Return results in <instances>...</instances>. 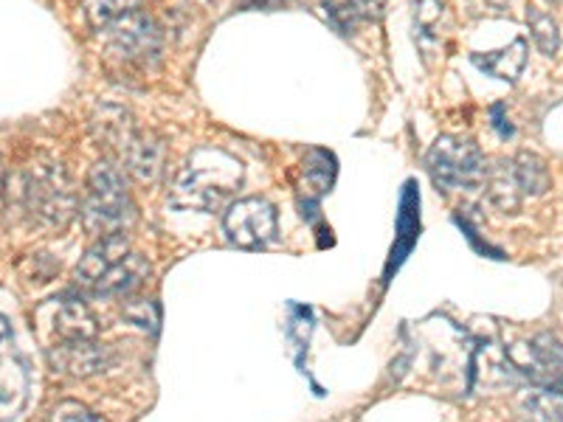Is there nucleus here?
Here are the masks:
<instances>
[{
  "instance_id": "nucleus-1",
  "label": "nucleus",
  "mask_w": 563,
  "mask_h": 422,
  "mask_svg": "<svg viewBox=\"0 0 563 422\" xmlns=\"http://www.w3.org/2000/svg\"><path fill=\"white\" fill-rule=\"evenodd\" d=\"M243 184V164L220 147H198L173 186V206L214 214L234 203Z\"/></svg>"
},
{
  "instance_id": "nucleus-24",
  "label": "nucleus",
  "mask_w": 563,
  "mask_h": 422,
  "mask_svg": "<svg viewBox=\"0 0 563 422\" xmlns=\"http://www.w3.org/2000/svg\"><path fill=\"white\" fill-rule=\"evenodd\" d=\"M9 333H12V330H9V321L0 315V341H7Z\"/></svg>"
},
{
  "instance_id": "nucleus-4",
  "label": "nucleus",
  "mask_w": 563,
  "mask_h": 422,
  "mask_svg": "<svg viewBox=\"0 0 563 422\" xmlns=\"http://www.w3.org/2000/svg\"><path fill=\"white\" fill-rule=\"evenodd\" d=\"M102 40L104 63L124 74L130 70L147 74L161 63V54H164V29L144 9L124 14L108 29H102Z\"/></svg>"
},
{
  "instance_id": "nucleus-21",
  "label": "nucleus",
  "mask_w": 563,
  "mask_h": 422,
  "mask_svg": "<svg viewBox=\"0 0 563 422\" xmlns=\"http://www.w3.org/2000/svg\"><path fill=\"white\" fill-rule=\"evenodd\" d=\"M527 411L544 422H563V391L541 389L527 397Z\"/></svg>"
},
{
  "instance_id": "nucleus-18",
  "label": "nucleus",
  "mask_w": 563,
  "mask_h": 422,
  "mask_svg": "<svg viewBox=\"0 0 563 422\" xmlns=\"http://www.w3.org/2000/svg\"><path fill=\"white\" fill-rule=\"evenodd\" d=\"M527 23H530L532 40H536L538 52L547 54V57H555L558 48H561V32H558V23L550 12L544 9L530 7L527 9Z\"/></svg>"
},
{
  "instance_id": "nucleus-10",
  "label": "nucleus",
  "mask_w": 563,
  "mask_h": 422,
  "mask_svg": "<svg viewBox=\"0 0 563 422\" xmlns=\"http://www.w3.org/2000/svg\"><path fill=\"white\" fill-rule=\"evenodd\" d=\"M122 164L135 180L155 184L167 169V141L153 130H139L130 141L128 153L122 155Z\"/></svg>"
},
{
  "instance_id": "nucleus-2",
  "label": "nucleus",
  "mask_w": 563,
  "mask_h": 422,
  "mask_svg": "<svg viewBox=\"0 0 563 422\" xmlns=\"http://www.w3.org/2000/svg\"><path fill=\"white\" fill-rule=\"evenodd\" d=\"M14 200L37 229L59 231L79 211L77 189L59 160H34L14 178Z\"/></svg>"
},
{
  "instance_id": "nucleus-16",
  "label": "nucleus",
  "mask_w": 563,
  "mask_h": 422,
  "mask_svg": "<svg viewBox=\"0 0 563 422\" xmlns=\"http://www.w3.org/2000/svg\"><path fill=\"white\" fill-rule=\"evenodd\" d=\"M141 7H144V0H82L85 20L93 32H102L124 14L139 12Z\"/></svg>"
},
{
  "instance_id": "nucleus-23",
  "label": "nucleus",
  "mask_w": 563,
  "mask_h": 422,
  "mask_svg": "<svg viewBox=\"0 0 563 422\" xmlns=\"http://www.w3.org/2000/svg\"><path fill=\"white\" fill-rule=\"evenodd\" d=\"M490 113H493V127L499 130L501 138H510V135L516 133V130H512V124L505 119V104H493Z\"/></svg>"
},
{
  "instance_id": "nucleus-8",
  "label": "nucleus",
  "mask_w": 563,
  "mask_h": 422,
  "mask_svg": "<svg viewBox=\"0 0 563 422\" xmlns=\"http://www.w3.org/2000/svg\"><path fill=\"white\" fill-rule=\"evenodd\" d=\"M110 349L104 344H97L93 338L88 341H59L48 352L52 369L59 375H70V378H90L97 371H104L110 366Z\"/></svg>"
},
{
  "instance_id": "nucleus-17",
  "label": "nucleus",
  "mask_w": 563,
  "mask_h": 422,
  "mask_svg": "<svg viewBox=\"0 0 563 422\" xmlns=\"http://www.w3.org/2000/svg\"><path fill=\"white\" fill-rule=\"evenodd\" d=\"M487 189H490L493 203L501 206L505 211H516L519 209L521 200V189L516 184V175H512V160H501L499 169H487Z\"/></svg>"
},
{
  "instance_id": "nucleus-14",
  "label": "nucleus",
  "mask_w": 563,
  "mask_h": 422,
  "mask_svg": "<svg viewBox=\"0 0 563 422\" xmlns=\"http://www.w3.org/2000/svg\"><path fill=\"white\" fill-rule=\"evenodd\" d=\"M54 330H57L59 341H88L97 335V319L85 301L65 299L54 315Z\"/></svg>"
},
{
  "instance_id": "nucleus-5",
  "label": "nucleus",
  "mask_w": 563,
  "mask_h": 422,
  "mask_svg": "<svg viewBox=\"0 0 563 422\" xmlns=\"http://www.w3.org/2000/svg\"><path fill=\"white\" fill-rule=\"evenodd\" d=\"M426 169L440 189L462 192L479 189L487 180V160L479 144L462 135H440L426 153Z\"/></svg>"
},
{
  "instance_id": "nucleus-15",
  "label": "nucleus",
  "mask_w": 563,
  "mask_h": 422,
  "mask_svg": "<svg viewBox=\"0 0 563 422\" xmlns=\"http://www.w3.org/2000/svg\"><path fill=\"white\" fill-rule=\"evenodd\" d=\"M512 175H516L521 195H544L552 184L547 160L536 153H527V149L512 160Z\"/></svg>"
},
{
  "instance_id": "nucleus-6",
  "label": "nucleus",
  "mask_w": 563,
  "mask_h": 422,
  "mask_svg": "<svg viewBox=\"0 0 563 422\" xmlns=\"http://www.w3.org/2000/svg\"><path fill=\"white\" fill-rule=\"evenodd\" d=\"M507 360L538 389L563 391V344L552 333H538L530 341L512 344Z\"/></svg>"
},
{
  "instance_id": "nucleus-9",
  "label": "nucleus",
  "mask_w": 563,
  "mask_h": 422,
  "mask_svg": "<svg viewBox=\"0 0 563 422\" xmlns=\"http://www.w3.org/2000/svg\"><path fill=\"white\" fill-rule=\"evenodd\" d=\"M90 130H93V138L99 141V147L108 149L113 160H122L130 141L139 133L133 113L122 108V104H99L93 115H90Z\"/></svg>"
},
{
  "instance_id": "nucleus-20",
  "label": "nucleus",
  "mask_w": 563,
  "mask_h": 422,
  "mask_svg": "<svg viewBox=\"0 0 563 422\" xmlns=\"http://www.w3.org/2000/svg\"><path fill=\"white\" fill-rule=\"evenodd\" d=\"M386 0H346L344 7L335 9V26L341 32H350L355 23H369V20L384 18Z\"/></svg>"
},
{
  "instance_id": "nucleus-19",
  "label": "nucleus",
  "mask_w": 563,
  "mask_h": 422,
  "mask_svg": "<svg viewBox=\"0 0 563 422\" xmlns=\"http://www.w3.org/2000/svg\"><path fill=\"white\" fill-rule=\"evenodd\" d=\"M445 23V3L442 0H420L415 7V34L420 43H440V29Z\"/></svg>"
},
{
  "instance_id": "nucleus-3",
  "label": "nucleus",
  "mask_w": 563,
  "mask_h": 422,
  "mask_svg": "<svg viewBox=\"0 0 563 422\" xmlns=\"http://www.w3.org/2000/svg\"><path fill=\"white\" fill-rule=\"evenodd\" d=\"M82 225L93 237L124 234L135 223V203L119 160L104 158L88 173L85 198L79 206Z\"/></svg>"
},
{
  "instance_id": "nucleus-22",
  "label": "nucleus",
  "mask_w": 563,
  "mask_h": 422,
  "mask_svg": "<svg viewBox=\"0 0 563 422\" xmlns=\"http://www.w3.org/2000/svg\"><path fill=\"white\" fill-rule=\"evenodd\" d=\"M48 422H104V420L99 414H93L88 406L77 403V400H63V403H57L52 409Z\"/></svg>"
},
{
  "instance_id": "nucleus-11",
  "label": "nucleus",
  "mask_w": 563,
  "mask_h": 422,
  "mask_svg": "<svg viewBox=\"0 0 563 422\" xmlns=\"http://www.w3.org/2000/svg\"><path fill=\"white\" fill-rule=\"evenodd\" d=\"M130 254L128 234H110V237H99L97 245L82 256V263L77 265V281L82 288L93 290L97 281L108 274L113 265H119L124 256Z\"/></svg>"
},
{
  "instance_id": "nucleus-12",
  "label": "nucleus",
  "mask_w": 563,
  "mask_h": 422,
  "mask_svg": "<svg viewBox=\"0 0 563 422\" xmlns=\"http://www.w3.org/2000/svg\"><path fill=\"white\" fill-rule=\"evenodd\" d=\"M147 276H150L147 259H144L141 254H135V251H130L122 263L113 265V268H110L108 274L97 281V288L90 290V293L130 296L135 288H141V285H144V279H147Z\"/></svg>"
},
{
  "instance_id": "nucleus-25",
  "label": "nucleus",
  "mask_w": 563,
  "mask_h": 422,
  "mask_svg": "<svg viewBox=\"0 0 563 422\" xmlns=\"http://www.w3.org/2000/svg\"><path fill=\"white\" fill-rule=\"evenodd\" d=\"M0 192H3V164H0Z\"/></svg>"
},
{
  "instance_id": "nucleus-7",
  "label": "nucleus",
  "mask_w": 563,
  "mask_h": 422,
  "mask_svg": "<svg viewBox=\"0 0 563 422\" xmlns=\"http://www.w3.org/2000/svg\"><path fill=\"white\" fill-rule=\"evenodd\" d=\"M225 234L238 248H263L276 240V209L263 198H243L225 209Z\"/></svg>"
},
{
  "instance_id": "nucleus-13",
  "label": "nucleus",
  "mask_w": 563,
  "mask_h": 422,
  "mask_svg": "<svg viewBox=\"0 0 563 422\" xmlns=\"http://www.w3.org/2000/svg\"><path fill=\"white\" fill-rule=\"evenodd\" d=\"M527 40H512L507 48H499V52H487V54H471V63L479 70H485L487 77L501 79V82H516L521 77V70L527 65Z\"/></svg>"
}]
</instances>
